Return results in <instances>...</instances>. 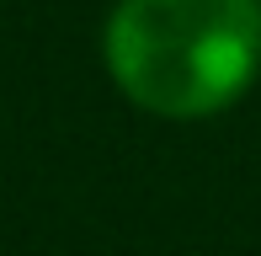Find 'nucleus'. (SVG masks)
Masks as SVG:
<instances>
[{
	"instance_id": "obj_1",
	"label": "nucleus",
	"mask_w": 261,
	"mask_h": 256,
	"mask_svg": "<svg viewBox=\"0 0 261 256\" xmlns=\"http://www.w3.org/2000/svg\"><path fill=\"white\" fill-rule=\"evenodd\" d=\"M101 64L149 118H219L261 75V0H117L101 21Z\"/></svg>"
}]
</instances>
